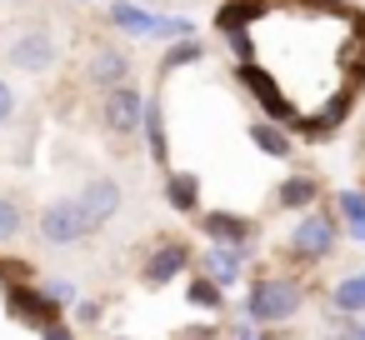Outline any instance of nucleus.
<instances>
[{"mask_svg":"<svg viewBox=\"0 0 365 340\" xmlns=\"http://www.w3.org/2000/svg\"><path fill=\"white\" fill-rule=\"evenodd\" d=\"M305 305V285L295 275H255L250 290H245V320L255 330L265 325H290Z\"/></svg>","mask_w":365,"mask_h":340,"instance_id":"1","label":"nucleus"},{"mask_svg":"<svg viewBox=\"0 0 365 340\" xmlns=\"http://www.w3.org/2000/svg\"><path fill=\"white\" fill-rule=\"evenodd\" d=\"M335 245H340V215L335 210H320V205L300 210V220L290 225V240H285L290 260H305V265L325 260Z\"/></svg>","mask_w":365,"mask_h":340,"instance_id":"2","label":"nucleus"},{"mask_svg":"<svg viewBox=\"0 0 365 340\" xmlns=\"http://www.w3.org/2000/svg\"><path fill=\"white\" fill-rule=\"evenodd\" d=\"M36 230H41L46 245H76V240H86L96 225L86 220V210H81L76 195H61V200H51V205L36 215Z\"/></svg>","mask_w":365,"mask_h":340,"instance_id":"3","label":"nucleus"},{"mask_svg":"<svg viewBox=\"0 0 365 340\" xmlns=\"http://www.w3.org/2000/svg\"><path fill=\"white\" fill-rule=\"evenodd\" d=\"M101 125H106L110 135L130 140V135L145 125V96H140L130 81H125V86H110L106 101H101Z\"/></svg>","mask_w":365,"mask_h":340,"instance_id":"4","label":"nucleus"},{"mask_svg":"<svg viewBox=\"0 0 365 340\" xmlns=\"http://www.w3.org/2000/svg\"><path fill=\"white\" fill-rule=\"evenodd\" d=\"M56 56H61L56 36L36 26V31H21V36L11 41V51H6V66H16V71H26V76H46V71L56 66Z\"/></svg>","mask_w":365,"mask_h":340,"instance_id":"5","label":"nucleus"},{"mask_svg":"<svg viewBox=\"0 0 365 340\" xmlns=\"http://www.w3.org/2000/svg\"><path fill=\"white\" fill-rule=\"evenodd\" d=\"M190 265H195V255H190V245H185V240H160V245L145 255L140 280H145L150 290H160V285H170L175 275H185Z\"/></svg>","mask_w":365,"mask_h":340,"instance_id":"6","label":"nucleus"},{"mask_svg":"<svg viewBox=\"0 0 365 340\" xmlns=\"http://www.w3.org/2000/svg\"><path fill=\"white\" fill-rule=\"evenodd\" d=\"M81 210H86V220L101 230L106 220H115V210H120V185L110 180V175H96V180H86L81 185Z\"/></svg>","mask_w":365,"mask_h":340,"instance_id":"7","label":"nucleus"},{"mask_svg":"<svg viewBox=\"0 0 365 340\" xmlns=\"http://www.w3.org/2000/svg\"><path fill=\"white\" fill-rule=\"evenodd\" d=\"M245 260H250V245H210L195 265H200V275H210L215 285H235L240 275H245Z\"/></svg>","mask_w":365,"mask_h":340,"instance_id":"8","label":"nucleus"},{"mask_svg":"<svg viewBox=\"0 0 365 340\" xmlns=\"http://www.w3.org/2000/svg\"><path fill=\"white\" fill-rule=\"evenodd\" d=\"M200 230L215 240V245H250L255 240V225L235 210H205L200 215Z\"/></svg>","mask_w":365,"mask_h":340,"instance_id":"9","label":"nucleus"},{"mask_svg":"<svg viewBox=\"0 0 365 340\" xmlns=\"http://www.w3.org/2000/svg\"><path fill=\"white\" fill-rule=\"evenodd\" d=\"M86 76H91V86H101V91L125 86V81H130V56H125V51H115V46H101V51L91 56Z\"/></svg>","mask_w":365,"mask_h":340,"instance_id":"10","label":"nucleus"},{"mask_svg":"<svg viewBox=\"0 0 365 340\" xmlns=\"http://www.w3.org/2000/svg\"><path fill=\"white\" fill-rule=\"evenodd\" d=\"M165 200H170V210L195 215L200 210V175L195 170H170L165 175Z\"/></svg>","mask_w":365,"mask_h":340,"instance_id":"11","label":"nucleus"},{"mask_svg":"<svg viewBox=\"0 0 365 340\" xmlns=\"http://www.w3.org/2000/svg\"><path fill=\"white\" fill-rule=\"evenodd\" d=\"M250 140H255L265 155H275V160H285V155L295 150V140H290V130H285L280 120H250Z\"/></svg>","mask_w":365,"mask_h":340,"instance_id":"12","label":"nucleus"},{"mask_svg":"<svg viewBox=\"0 0 365 340\" xmlns=\"http://www.w3.org/2000/svg\"><path fill=\"white\" fill-rule=\"evenodd\" d=\"M320 200V185L310 180V175H290V180H280V190H275V205L280 210H310Z\"/></svg>","mask_w":365,"mask_h":340,"instance_id":"13","label":"nucleus"},{"mask_svg":"<svg viewBox=\"0 0 365 340\" xmlns=\"http://www.w3.org/2000/svg\"><path fill=\"white\" fill-rule=\"evenodd\" d=\"M110 26L115 31H125V36H155V16L150 11H140V6H125V0H110Z\"/></svg>","mask_w":365,"mask_h":340,"instance_id":"14","label":"nucleus"},{"mask_svg":"<svg viewBox=\"0 0 365 340\" xmlns=\"http://www.w3.org/2000/svg\"><path fill=\"white\" fill-rule=\"evenodd\" d=\"M330 305L345 310V315H365V275H345V280H335Z\"/></svg>","mask_w":365,"mask_h":340,"instance_id":"15","label":"nucleus"},{"mask_svg":"<svg viewBox=\"0 0 365 340\" xmlns=\"http://www.w3.org/2000/svg\"><path fill=\"white\" fill-rule=\"evenodd\" d=\"M335 215H340V225H350V235L365 245V195H360V190H340V195H335Z\"/></svg>","mask_w":365,"mask_h":340,"instance_id":"16","label":"nucleus"},{"mask_svg":"<svg viewBox=\"0 0 365 340\" xmlns=\"http://www.w3.org/2000/svg\"><path fill=\"white\" fill-rule=\"evenodd\" d=\"M185 300H190L195 310H215V315H220V310H225V285H215L210 275H195L190 290H185Z\"/></svg>","mask_w":365,"mask_h":340,"instance_id":"17","label":"nucleus"},{"mask_svg":"<svg viewBox=\"0 0 365 340\" xmlns=\"http://www.w3.org/2000/svg\"><path fill=\"white\" fill-rule=\"evenodd\" d=\"M26 235V210L16 195H0V245H16Z\"/></svg>","mask_w":365,"mask_h":340,"instance_id":"18","label":"nucleus"},{"mask_svg":"<svg viewBox=\"0 0 365 340\" xmlns=\"http://www.w3.org/2000/svg\"><path fill=\"white\" fill-rule=\"evenodd\" d=\"M200 56H205V46L185 36L180 46H170V51H165V71H175V66H190V61H200Z\"/></svg>","mask_w":365,"mask_h":340,"instance_id":"19","label":"nucleus"},{"mask_svg":"<svg viewBox=\"0 0 365 340\" xmlns=\"http://www.w3.org/2000/svg\"><path fill=\"white\" fill-rule=\"evenodd\" d=\"M145 135H150V155L165 160V125H160V105H145Z\"/></svg>","mask_w":365,"mask_h":340,"instance_id":"20","label":"nucleus"},{"mask_svg":"<svg viewBox=\"0 0 365 340\" xmlns=\"http://www.w3.org/2000/svg\"><path fill=\"white\" fill-rule=\"evenodd\" d=\"M16 110H21L16 86H11V81H0V125H11V120H16Z\"/></svg>","mask_w":365,"mask_h":340,"instance_id":"21","label":"nucleus"},{"mask_svg":"<svg viewBox=\"0 0 365 340\" xmlns=\"http://www.w3.org/2000/svg\"><path fill=\"white\" fill-rule=\"evenodd\" d=\"M41 340H76V335H71L61 320H46V325H41Z\"/></svg>","mask_w":365,"mask_h":340,"instance_id":"22","label":"nucleus"},{"mask_svg":"<svg viewBox=\"0 0 365 340\" xmlns=\"http://www.w3.org/2000/svg\"><path fill=\"white\" fill-rule=\"evenodd\" d=\"M46 295H51V300H76V285H66V280H51V285H46Z\"/></svg>","mask_w":365,"mask_h":340,"instance_id":"23","label":"nucleus"},{"mask_svg":"<svg viewBox=\"0 0 365 340\" xmlns=\"http://www.w3.org/2000/svg\"><path fill=\"white\" fill-rule=\"evenodd\" d=\"M81 320H86V325H91V320H101V305H96V300H86V305H81Z\"/></svg>","mask_w":365,"mask_h":340,"instance_id":"24","label":"nucleus"},{"mask_svg":"<svg viewBox=\"0 0 365 340\" xmlns=\"http://www.w3.org/2000/svg\"><path fill=\"white\" fill-rule=\"evenodd\" d=\"M355 340H365V315H355Z\"/></svg>","mask_w":365,"mask_h":340,"instance_id":"25","label":"nucleus"}]
</instances>
